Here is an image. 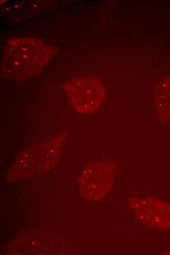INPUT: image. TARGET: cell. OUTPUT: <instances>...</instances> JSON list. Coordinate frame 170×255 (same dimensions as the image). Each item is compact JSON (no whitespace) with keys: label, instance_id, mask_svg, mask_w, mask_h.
Here are the masks:
<instances>
[{"label":"cell","instance_id":"5b68a950","mask_svg":"<svg viewBox=\"0 0 170 255\" xmlns=\"http://www.w3.org/2000/svg\"><path fill=\"white\" fill-rule=\"evenodd\" d=\"M129 203L136 217L144 224L161 230L170 228V204L149 197H134Z\"/></svg>","mask_w":170,"mask_h":255},{"label":"cell","instance_id":"6da1fadb","mask_svg":"<svg viewBox=\"0 0 170 255\" xmlns=\"http://www.w3.org/2000/svg\"><path fill=\"white\" fill-rule=\"evenodd\" d=\"M58 52V49L35 37L9 40L1 63L2 76L24 79L38 74Z\"/></svg>","mask_w":170,"mask_h":255},{"label":"cell","instance_id":"277c9868","mask_svg":"<svg viewBox=\"0 0 170 255\" xmlns=\"http://www.w3.org/2000/svg\"><path fill=\"white\" fill-rule=\"evenodd\" d=\"M114 167L105 161L90 164L82 172L79 183L83 195L92 200H99L108 192L114 182Z\"/></svg>","mask_w":170,"mask_h":255},{"label":"cell","instance_id":"7a4b0ae2","mask_svg":"<svg viewBox=\"0 0 170 255\" xmlns=\"http://www.w3.org/2000/svg\"><path fill=\"white\" fill-rule=\"evenodd\" d=\"M66 135L60 134L21 152L10 170V178L38 176L47 171L58 159Z\"/></svg>","mask_w":170,"mask_h":255},{"label":"cell","instance_id":"3957f363","mask_svg":"<svg viewBox=\"0 0 170 255\" xmlns=\"http://www.w3.org/2000/svg\"><path fill=\"white\" fill-rule=\"evenodd\" d=\"M64 88L73 109L83 114L98 110L106 96L102 83L93 76L75 77L66 82Z\"/></svg>","mask_w":170,"mask_h":255},{"label":"cell","instance_id":"8992f818","mask_svg":"<svg viewBox=\"0 0 170 255\" xmlns=\"http://www.w3.org/2000/svg\"><path fill=\"white\" fill-rule=\"evenodd\" d=\"M154 97L159 120L165 123L170 119V76L163 78L158 83Z\"/></svg>","mask_w":170,"mask_h":255}]
</instances>
